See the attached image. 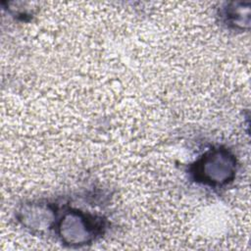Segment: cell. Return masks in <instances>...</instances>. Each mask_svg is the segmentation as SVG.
<instances>
[{"mask_svg":"<svg viewBox=\"0 0 251 251\" xmlns=\"http://www.w3.org/2000/svg\"><path fill=\"white\" fill-rule=\"evenodd\" d=\"M223 17L227 25L234 28H245L250 24V5L249 3L236 2L230 3L224 8Z\"/></svg>","mask_w":251,"mask_h":251,"instance_id":"cell-4","label":"cell"},{"mask_svg":"<svg viewBox=\"0 0 251 251\" xmlns=\"http://www.w3.org/2000/svg\"><path fill=\"white\" fill-rule=\"evenodd\" d=\"M103 226L101 218L76 209L66 211L55 224L59 238L69 246L90 244L102 232Z\"/></svg>","mask_w":251,"mask_h":251,"instance_id":"cell-2","label":"cell"},{"mask_svg":"<svg viewBox=\"0 0 251 251\" xmlns=\"http://www.w3.org/2000/svg\"><path fill=\"white\" fill-rule=\"evenodd\" d=\"M190 173L197 182L223 186L234 178L236 159L226 148H211L191 165Z\"/></svg>","mask_w":251,"mask_h":251,"instance_id":"cell-1","label":"cell"},{"mask_svg":"<svg viewBox=\"0 0 251 251\" xmlns=\"http://www.w3.org/2000/svg\"><path fill=\"white\" fill-rule=\"evenodd\" d=\"M19 214L22 224L31 230L42 231L56 224L54 208L46 203L31 202L25 204Z\"/></svg>","mask_w":251,"mask_h":251,"instance_id":"cell-3","label":"cell"}]
</instances>
